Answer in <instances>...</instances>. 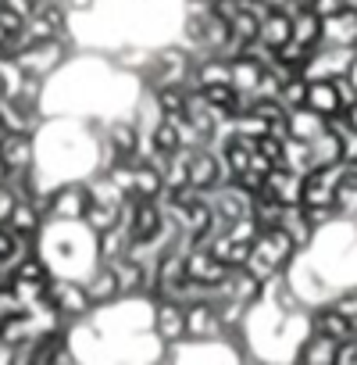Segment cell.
<instances>
[{"instance_id": "cell-1", "label": "cell", "mask_w": 357, "mask_h": 365, "mask_svg": "<svg viewBox=\"0 0 357 365\" xmlns=\"http://www.w3.org/2000/svg\"><path fill=\"white\" fill-rule=\"evenodd\" d=\"M154 326H157V336L161 340H183L186 336V304L164 297V304L154 315Z\"/></svg>"}, {"instance_id": "cell-2", "label": "cell", "mask_w": 357, "mask_h": 365, "mask_svg": "<svg viewBox=\"0 0 357 365\" xmlns=\"http://www.w3.org/2000/svg\"><path fill=\"white\" fill-rule=\"evenodd\" d=\"M314 329H318V333H325V336H332V340L339 344V340L353 336V329H357V326H353L343 312H336V308H321V312L314 315Z\"/></svg>"}]
</instances>
